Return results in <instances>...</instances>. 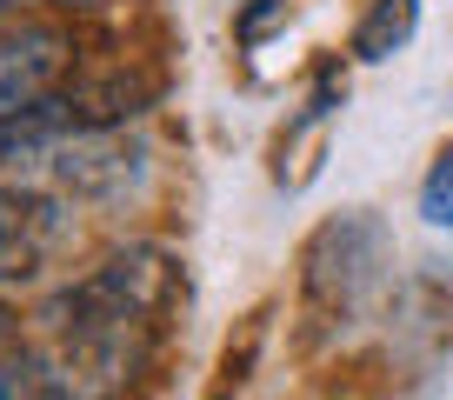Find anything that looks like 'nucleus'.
Segmentation results:
<instances>
[{
    "label": "nucleus",
    "mask_w": 453,
    "mask_h": 400,
    "mask_svg": "<svg viewBox=\"0 0 453 400\" xmlns=\"http://www.w3.org/2000/svg\"><path fill=\"white\" fill-rule=\"evenodd\" d=\"M180 300H187L180 260L154 241H134L47 300L34 347L67 373V387L81 400H113L160 354Z\"/></svg>",
    "instance_id": "obj_1"
},
{
    "label": "nucleus",
    "mask_w": 453,
    "mask_h": 400,
    "mask_svg": "<svg viewBox=\"0 0 453 400\" xmlns=\"http://www.w3.org/2000/svg\"><path fill=\"white\" fill-rule=\"evenodd\" d=\"M387 260H394L387 227L367 207L320 220V227L307 234V247H300V314H307L313 327H347V320H360L373 307V294H380V281H387Z\"/></svg>",
    "instance_id": "obj_2"
},
{
    "label": "nucleus",
    "mask_w": 453,
    "mask_h": 400,
    "mask_svg": "<svg viewBox=\"0 0 453 400\" xmlns=\"http://www.w3.org/2000/svg\"><path fill=\"white\" fill-rule=\"evenodd\" d=\"M73 67V41L60 27H41V20H20V27H0V127L60 94Z\"/></svg>",
    "instance_id": "obj_3"
},
{
    "label": "nucleus",
    "mask_w": 453,
    "mask_h": 400,
    "mask_svg": "<svg viewBox=\"0 0 453 400\" xmlns=\"http://www.w3.org/2000/svg\"><path fill=\"white\" fill-rule=\"evenodd\" d=\"M67 241V200L27 181H0V287L34 281Z\"/></svg>",
    "instance_id": "obj_4"
},
{
    "label": "nucleus",
    "mask_w": 453,
    "mask_h": 400,
    "mask_svg": "<svg viewBox=\"0 0 453 400\" xmlns=\"http://www.w3.org/2000/svg\"><path fill=\"white\" fill-rule=\"evenodd\" d=\"M420 34V0H373L367 14H360L354 27V60H367V67H380V60H394L400 47Z\"/></svg>",
    "instance_id": "obj_5"
},
{
    "label": "nucleus",
    "mask_w": 453,
    "mask_h": 400,
    "mask_svg": "<svg viewBox=\"0 0 453 400\" xmlns=\"http://www.w3.org/2000/svg\"><path fill=\"white\" fill-rule=\"evenodd\" d=\"M0 400H81V394L41 347H20V354H0Z\"/></svg>",
    "instance_id": "obj_6"
},
{
    "label": "nucleus",
    "mask_w": 453,
    "mask_h": 400,
    "mask_svg": "<svg viewBox=\"0 0 453 400\" xmlns=\"http://www.w3.org/2000/svg\"><path fill=\"white\" fill-rule=\"evenodd\" d=\"M420 220L426 227H453V147H440L420 181Z\"/></svg>",
    "instance_id": "obj_7"
},
{
    "label": "nucleus",
    "mask_w": 453,
    "mask_h": 400,
    "mask_svg": "<svg viewBox=\"0 0 453 400\" xmlns=\"http://www.w3.org/2000/svg\"><path fill=\"white\" fill-rule=\"evenodd\" d=\"M107 0H0V14H20V20H34V14H100Z\"/></svg>",
    "instance_id": "obj_8"
},
{
    "label": "nucleus",
    "mask_w": 453,
    "mask_h": 400,
    "mask_svg": "<svg viewBox=\"0 0 453 400\" xmlns=\"http://www.w3.org/2000/svg\"><path fill=\"white\" fill-rule=\"evenodd\" d=\"M14 327H20V314H14V307H7V300H0V347L14 341Z\"/></svg>",
    "instance_id": "obj_9"
}]
</instances>
